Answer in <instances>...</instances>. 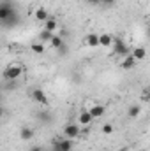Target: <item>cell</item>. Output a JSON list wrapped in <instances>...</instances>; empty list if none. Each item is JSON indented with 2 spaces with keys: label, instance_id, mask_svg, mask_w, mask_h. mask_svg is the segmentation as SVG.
<instances>
[{
  "label": "cell",
  "instance_id": "603a6c76",
  "mask_svg": "<svg viewBox=\"0 0 150 151\" xmlns=\"http://www.w3.org/2000/svg\"><path fill=\"white\" fill-rule=\"evenodd\" d=\"M117 0H101V4H104V5H113Z\"/></svg>",
  "mask_w": 150,
  "mask_h": 151
},
{
  "label": "cell",
  "instance_id": "5bb4252c",
  "mask_svg": "<svg viewBox=\"0 0 150 151\" xmlns=\"http://www.w3.org/2000/svg\"><path fill=\"white\" fill-rule=\"evenodd\" d=\"M57 27H58V23H57V19H55V18H48V19L44 21V30L55 32V30H57Z\"/></svg>",
  "mask_w": 150,
  "mask_h": 151
},
{
  "label": "cell",
  "instance_id": "d4e9b609",
  "mask_svg": "<svg viewBox=\"0 0 150 151\" xmlns=\"http://www.w3.org/2000/svg\"><path fill=\"white\" fill-rule=\"evenodd\" d=\"M90 4H101V0H88Z\"/></svg>",
  "mask_w": 150,
  "mask_h": 151
},
{
  "label": "cell",
  "instance_id": "ba28073f",
  "mask_svg": "<svg viewBox=\"0 0 150 151\" xmlns=\"http://www.w3.org/2000/svg\"><path fill=\"white\" fill-rule=\"evenodd\" d=\"M136 62H138V60H136V58H134L133 55H127V56L124 58V62H122L120 65H122V69H125V70H129V69H133V67L136 65Z\"/></svg>",
  "mask_w": 150,
  "mask_h": 151
},
{
  "label": "cell",
  "instance_id": "d6986e66",
  "mask_svg": "<svg viewBox=\"0 0 150 151\" xmlns=\"http://www.w3.org/2000/svg\"><path fill=\"white\" fill-rule=\"evenodd\" d=\"M30 49H32L36 55H42L46 47H44V42H34V44L30 46Z\"/></svg>",
  "mask_w": 150,
  "mask_h": 151
},
{
  "label": "cell",
  "instance_id": "7c38bea8",
  "mask_svg": "<svg viewBox=\"0 0 150 151\" xmlns=\"http://www.w3.org/2000/svg\"><path fill=\"white\" fill-rule=\"evenodd\" d=\"M88 111H90V114H92V116H94V119H95V118H101V116L104 114V106L95 104V106H94V107H90Z\"/></svg>",
  "mask_w": 150,
  "mask_h": 151
},
{
  "label": "cell",
  "instance_id": "44dd1931",
  "mask_svg": "<svg viewBox=\"0 0 150 151\" xmlns=\"http://www.w3.org/2000/svg\"><path fill=\"white\" fill-rule=\"evenodd\" d=\"M101 132L104 134V135H110L113 132V125H110V123H106V125H103V128H101Z\"/></svg>",
  "mask_w": 150,
  "mask_h": 151
},
{
  "label": "cell",
  "instance_id": "5b68a950",
  "mask_svg": "<svg viewBox=\"0 0 150 151\" xmlns=\"http://www.w3.org/2000/svg\"><path fill=\"white\" fill-rule=\"evenodd\" d=\"M81 134V130H79V127L76 125V123H69V125H66V128H64V135L67 137V139H74Z\"/></svg>",
  "mask_w": 150,
  "mask_h": 151
},
{
  "label": "cell",
  "instance_id": "52a82bcc",
  "mask_svg": "<svg viewBox=\"0 0 150 151\" xmlns=\"http://www.w3.org/2000/svg\"><path fill=\"white\" fill-rule=\"evenodd\" d=\"M83 42H85L88 47H97V46H99V35H97V34H88Z\"/></svg>",
  "mask_w": 150,
  "mask_h": 151
},
{
  "label": "cell",
  "instance_id": "484cf974",
  "mask_svg": "<svg viewBox=\"0 0 150 151\" xmlns=\"http://www.w3.org/2000/svg\"><path fill=\"white\" fill-rule=\"evenodd\" d=\"M118 151H129V150L127 148H122V150H118Z\"/></svg>",
  "mask_w": 150,
  "mask_h": 151
},
{
  "label": "cell",
  "instance_id": "2e32d148",
  "mask_svg": "<svg viewBox=\"0 0 150 151\" xmlns=\"http://www.w3.org/2000/svg\"><path fill=\"white\" fill-rule=\"evenodd\" d=\"M53 32H50V30H42L41 34H39V40L41 42H51V39H53Z\"/></svg>",
  "mask_w": 150,
  "mask_h": 151
},
{
  "label": "cell",
  "instance_id": "4fadbf2b",
  "mask_svg": "<svg viewBox=\"0 0 150 151\" xmlns=\"http://www.w3.org/2000/svg\"><path fill=\"white\" fill-rule=\"evenodd\" d=\"M20 137H21L23 141H30V139L34 137V130L28 128V127H23V128L20 130Z\"/></svg>",
  "mask_w": 150,
  "mask_h": 151
},
{
  "label": "cell",
  "instance_id": "30bf717a",
  "mask_svg": "<svg viewBox=\"0 0 150 151\" xmlns=\"http://www.w3.org/2000/svg\"><path fill=\"white\" fill-rule=\"evenodd\" d=\"M113 44V37L110 34H99V46L103 47H110Z\"/></svg>",
  "mask_w": 150,
  "mask_h": 151
},
{
  "label": "cell",
  "instance_id": "9c48e42d",
  "mask_svg": "<svg viewBox=\"0 0 150 151\" xmlns=\"http://www.w3.org/2000/svg\"><path fill=\"white\" fill-rule=\"evenodd\" d=\"M92 119H94V116L90 114V111H83V113L79 114V118H78V121H79L83 127L90 125V123H92Z\"/></svg>",
  "mask_w": 150,
  "mask_h": 151
},
{
  "label": "cell",
  "instance_id": "cb8c5ba5",
  "mask_svg": "<svg viewBox=\"0 0 150 151\" xmlns=\"http://www.w3.org/2000/svg\"><path fill=\"white\" fill-rule=\"evenodd\" d=\"M28 151H44V150H42V146H32Z\"/></svg>",
  "mask_w": 150,
  "mask_h": 151
},
{
  "label": "cell",
  "instance_id": "8992f818",
  "mask_svg": "<svg viewBox=\"0 0 150 151\" xmlns=\"http://www.w3.org/2000/svg\"><path fill=\"white\" fill-rule=\"evenodd\" d=\"M32 99H34L36 102H39V104H42V106H48V104H50L46 93H44L42 90H39V88H34V90H32Z\"/></svg>",
  "mask_w": 150,
  "mask_h": 151
},
{
  "label": "cell",
  "instance_id": "7a4b0ae2",
  "mask_svg": "<svg viewBox=\"0 0 150 151\" xmlns=\"http://www.w3.org/2000/svg\"><path fill=\"white\" fill-rule=\"evenodd\" d=\"M113 51L117 53V55H120V56H127V55H131V49L127 47V44L122 40L120 37H113Z\"/></svg>",
  "mask_w": 150,
  "mask_h": 151
},
{
  "label": "cell",
  "instance_id": "277c9868",
  "mask_svg": "<svg viewBox=\"0 0 150 151\" xmlns=\"http://www.w3.org/2000/svg\"><path fill=\"white\" fill-rule=\"evenodd\" d=\"M53 150L60 151H73V139H55L53 142Z\"/></svg>",
  "mask_w": 150,
  "mask_h": 151
},
{
  "label": "cell",
  "instance_id": "3957f363",
  "mask_svg": "<svg viewBox=\"0 0 150 151\" xmlns=\"http://www.w3.org/2000/svg\"><path fill=\"white\" fill-rule=\"evenodd\" d=\"M14 12H16V11H14V7H11V4H9L7 0H4V2H2V5H0V21H2V23H4V21H7Z\"/></svg>",
  "mask_w": 150,
  "mask_h": 151
},
{
  "label": "cell",
  "instance_id": "ffe728a7",
  "mask_svg": "<svg viewBox=\"0 0 150 151\" xmlns=\"http://www.w3.org/2000/svg\"><path fill=\"white\" fill-rule=\"evenodd\" d=\"M51 46L53 47H62L64 46V40H62V35H53V39H51Z\"/></svg>",
  "mask_w": 150,
  "mask_h": 151
},
{
  "label": "cell",
  "instance_id": "4316f807",
  "mask_svg": "<svg viewBox=\"0 0 150 151\" xmlns=\"http://www.w3.org/2000/svg\"><path fill=\"white\" fill-rule=\"evenodd\" d=\"M53 151H60V150H53Z\"/></svg>",
  "mask_w": 150,
  "mask_h": 151
},
{
  "label": "cell",
  "instance_id": "7402d4cb",
  "mask_svg": "<svg viewBox=\"0 0 150 151\" xmlns=\"http://www.w3.org/2000/svg\"><path fill=\"white\" fill-rule=\"evenodd\" d=\"M66 47H67V46H66V44H64V46H62V47H58V49H57V51H58V53H60V55H66V53H67V49H66Z\"/></svg>",
  "mask_w": 150,
  "mask_h": 151
},
{
  "label": "cell",
  "instance_id": "6da1fadb",
  "mask_svg": "<svg viewBox=\"0 0 150 151\" xmlns=\"http://www.w3.org/2000/svg\"><path fill=\"white\" fill-rule=\"evenodd\" d=\"M21 74H23V69H21L20 65H16V63H11V65H7V69L4 70V79H5V81H16Z\"/></svg>",
  "mask_w": 150,
  "mask_h": 151
},
{
  "label": "cell",
  "instance_id": "8fae6325",
  "mask_svg": "<svg viewBox=\"0 0 150 151\" xmlns=\"http://www.w3.org/2000/svg\"><path fill=\"white\" fill-rule=\"evenodd\" d=\"M131 55H133L138 62H141V60H145V56H147V49H145V47H134V49L131 51Z\"/></svg>",
  "mask_w": 150,
  "mask_h": 151
},
{
  "label": "cell",
  "instance_id": "ac0fdd59",
  "mask_svg": "<svg viewBox=\"0 0 150 151\" xmlns=\"http://www.w3.org/2000/svg\"><path fill=\"white\" fill-rule=\"evenodd\" d=\"M50 16H48V12H46V9L44 7H39L37 11H36V19H39V21H46Z\"/></svg>",
  "mask_w": 150,
  "mask_h": 151
},
{
  "label": "cell",
  "instance_id": "e0dca14e",
  "mask_svg": "<svg viewBox=\"0 0 150 151\" xmlns=\"http://www.w3.org/2000/svg\"><path fill=\"white\" fill-rule=\"evenodd\" d=\"M141 113V107L140 106H131L129 109H127V118H138V114Z\"/></svg>",
  "mask_w": 150,
  "mask_h": 151
},
{
  "label": "cell",
  "instance_id": "9a60e30c",
  "mask_svg": "<svg viewBox=\"0 0 150 151\" xmlns=\"http://www.w3.org/2000/svg\"><path fill=\"white\" fill-rule=\"evenodd\" d=\"M18 23H20V14H18V12H14L7 21H4L2 25H4V27H14V25H18Z\"/></svg>",
  "mask_w": 150,
  "mask_h": 151
}]
</instances>
